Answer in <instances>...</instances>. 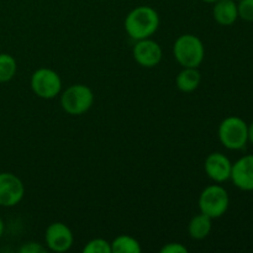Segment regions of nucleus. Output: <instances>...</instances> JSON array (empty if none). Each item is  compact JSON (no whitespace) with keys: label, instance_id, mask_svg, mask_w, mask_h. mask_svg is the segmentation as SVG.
<instances>
[{"label":"nucleus","instance_id":"1","mask_svg":"<svg viewBox=\"0 0 253 253\" xmlns=\"http://www.w3.org/2000/svg\"><path fill=\"white\" fill-rule=\"evenodd\" d=\"M160 26V15L153 7L137 6L128 12L125 19V30L132 40L150 39Z\"/></svg>","mask_w":253,"mask_h":253},{"label":"nucleus","instance_id":"2","mask_svg":"<svg viewBox=\"0 0 253 253\" xmlns=\"http://www.w3.org/2000/svg\"><path fill=\"white\" fill-rule=\"evenodd\" d=\"M173 54L175 61L183 68H198L204 61L205 48L199 37L192 34H185L175 40L173 44Z\"/></svg>","mask_w":253,"mask_h":253},{"label":"nucleus","instance_id":"3","mask_svg":"<svg viewBox=\"0 0 253 253\" xmlns=\"http://www.w3.org/2000/svg\"><path fill=\"white\" fill-rule=\"evenodd\" d=\"M219 140L227 150H242L249 141V125L237 116L226 118L219 126Z\"/></svg>","mask_w":253,"mask_h":253},{"label":"nucleus","instance_id":"4","mask_svg":"<svg viewBox=\"0 0 253 253\" xmlns=\"http://www.w3.org/2000/svg\"><path fill=\"white\" fill-rule=\"evenodd\" d=\"M94 94L84 84H73L68 86L61 95V105L67 114L73 116L82 115L91 108Z\"/></svg>","mask_w":253,"mask_h":253},{"label":"nucleus","instance_id":"5","mask_svg":"<svg viewBox=\"0 0 253 253\" xmlns=\"http://www.w3.org/2000/svg\"><path fill=\"white\" fill-rule=\"evenodd\" d=\"M230 198L226 189L221 185H209L202 192L199 197V209L210 219H219L227 211Z\"/></svg>","mask_w":253,"mask_h":253},{"label":"nucleus","instance_id":"6","mask_svg":"<svg viewBox=\"0 0 253 253\" xmlns=\"http://www.w3.org/2000/svg\"><path fill=\"white\" fill-rule=\"evenodd\" d=\"M31 89L39 98L53 99L61 93L62 81L57 72L49 68H40L31 76Z\"/></svg>","mask_w":253,"mask_h":253},{"label":"nucleus","instance_id":"7","mask_svg":"<svg viewBox=\"0 0 253 253\" xmlns=\"http://www.w3.org/2000/svg\"><path fill=\"white\" fill-rule=\"evenodd\" d=\"M25 194L24 183L12 173H0V207L12 208L19 204Z\"/></svg>","mask_w":253,"mask_h":253},{"label":"nucleus","instance_id":"8","mask_svg":"<svg viewBox=\"0 0 253 253\" xmlns=\"http://www.w3.org/2000/svg\"><path fill=\"white\" fill-rule=\"evenodd\" d=\"M47 247L53 252H67L73 246L74 236L72 230L63 222H53L49 225L44 234Z\"/></svg>","mask_w":253,"mask_h":253},{"label":"nucleus","instance_id":"9","mask_svg":"<svg viewBox=\"0 0 253 253\" xmlns=\"http://www.w3.org/2000/svg\"><path fill=\"white\" fill-rule=\"evenodd\" d=\"M133 59L145 68H153L158 66L162 59V48L156 41L145 39L137 41L132 49Z\"/></svg>","mask_w":253,"mask_h":253},{"label":"nucleus","instance_id":"10","mask_svg":"<svg viewBox=\"0 0 253 253\" xmlns=\"http://www.w3.org/2000/svg\"><path fill=\"white\" fill-rule=\"evenodd\" d=\"M230 179L239 189L253 192V155H247L232 165Z\"/></svg>","mask_w":253,"mask_h":253},{"label":"nucleus","instance_id":"11","mask_svg":"<svg viewBox=\"0 0 253 253\" xmlns=\"http://www.w3.org/2000/svg\"><path fill=\"white\" fill-rule=\"evenodd\" d=\"M204 168L208 177L216 183L226 182L231 177V161L220 152L210 153L205 160Z\"/></svg>","mask_w":253,"mask_h":253},{"label":"nucleus","instance_id":"12","mask_svg":"<svg viewBox=\"0 0 253 253\" xmlns=\"http://www.w3.org/2000/svg\"><path fill=\"white\" fill-rule=\"evenodd\" d=\"M212 16L215 21L222 26H230L239 19L237 4L234 0H217L214 2Z\"/></svg>","mask_w":253,"mask_h":253},{"label":"nucleus","instance_id":"13","mask_svg":"<svg viewBox=\"0 0 253 253\" xmlns=\"http://www.w3.org/2000/svg\"><path fill=\"white\" fill-rule=\"evenodd\" d=\"M200 82H202V74L198 68L185 67L175 78V85L183 93H190L200 85Z\"/></svg>","mask_w":253,"mask_h":253},{"label":"nucleus","instance_id":"14","mask_svg":"<svg viewBox=\"0 0 253 253\" xmlns=\"http://www.w3.org/2000/svg\"><path fill=\"white\" fill-rule=\"evenodd\" d=\"M211 220L209 216L200 212L199 215H195L192 220H190L189 225H188V232L189 236L193 240H203L210 234L211 231Z\"/></svg>","mask_w":253,"mask_h":253},{"label":"nucleus","instance_id":"15","mask_svg":"<svg viewBox=\"0 0 253 253\" xmlns=\"http://www.w3.org/2000/svg\"><path fill=\"white\" fill-rule=\"evenodd\" d=\"M111 244V253H141L140 242L127 235L118 236Z\"/></svg>","mask_w":253,"mask_h":253},{"label":"nucleus","instance_id":"16","mask_svg":"<svg viewBox=\"0 0 253 253\" xmlns=\"http://www.w3.org/2000/svg\"><path fill=\"white\" fill-rule=\"evenodd\" d=\"M17 71L16 61L7 53H0V83L10 82Z\"/></svg>","mask_w":253,"mask_h":253},{"label":"nucleus","instance_id":"17","mask_svg":"<svg viewBox=\"0 0 253 253\" xmlns=\"http://www.w3.org/2000/svg\"><path fill=\"white\" fill-rule=\"evenodd\" d=\"M84 253H111V244L104 239H93L84 246Z\"/></svg>","mask_w":253,"mask_h":253},{"label":"nucleus","instance_id":"18","mask_svg":"<svg viewBox=\"0 0 253 253\" xmlns=\"http://www.w3.org/2000/svg\"><path fill=\"white\" fill-rule=\"evenodd\" d=\"M239 17L245 21H253V0H240L237 4Z\"/></svg>","mask_w":253,"mask_h":253},{"label":"nucleus","instance_id":"19","mask_svg":"<svg viewBox=\"0 0 253 253\" xmlns=\"http://www.w3.org/2000/svg\"><path fill=\"white\" fill-rule=\"evenodd\" d=\"M20 253H46V249L37 242H26L20 247Z\"/></svg>","mask_w":253,"mask_h":253},{"label":"nucleus","instance_id":"20","mask_svg":"<svg viewBox=\"0 0 253 253\" xmlns=\"http://www.w3.org/2000/svg\"><path fill=\"white\" fill-rule=\"evenodd\" d=\"M161 253H188V249L179 242H170L161 249Z\"/></svg>","mask_w":253,"mask_h":253},{"label":"nucleus","instance_id":"21","mask_svg":"<svg viewBox=\"0 0 253 253\" xmlns=\"http://www.w3.org/2000/svg\"><path fill=\"white\" fill-rule=\"evenodd\" d=\"M249 141L253 145V121L249 125Z\"/></svg>","mask_w":253,"mask_h":253},{"label":"nucleus","instance_id":"22","mask_svg":"<svg viewBox=\"0 0 253 253\" xmlns=\"http://www.w3.org/2000/svg\"><path fill=\"white\" fill-rule=\"evenodd\" d=\"M4 229H5L4 222H2V220L0 219V237H1L2 234H4Z\"/></svg>","mask_w":253,"mask_h":253},{"label":"nucleus","instance_id":"23","mask_svg":"<svg viewBox=\"0 0 253 253\" xmlns=\"http://www.w3.org/2000/svg\"><path fill=\"white\" fill-rule=\"evenodd\" d=\"M203 1H205V2H209V4H214V2H216L217 0H203Z\"/></svg>","mask_w":253,"mask_h":253},{"label":"nucleus","instance_id":"24","mask_svg":"<svg viewBox=\"0 0 253 253\" xmlns=\"http://www.w3.org/2000/svg\"><path fill=\"white\" fill-rule=\"evenodd\" d=\"M234 1H240V0H234Z\"/></svg>","mask_w":253,"mask_h":253}]
</instances>
